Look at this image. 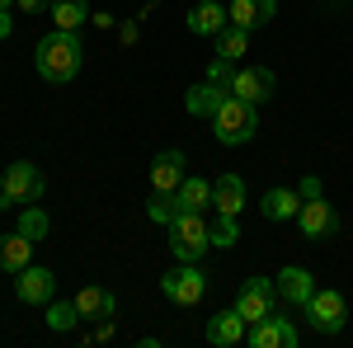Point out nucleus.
<instances>
[{
    "label": "nucleus",
    "instance_id": "obj_33",
    "mask_svg": "<svg viewBox=\"0 0 353 348\" xmlns=\"http://www.w3.org/2000/svg\"><path fill=\"white\" fill-rule=\"evenodd\" d=\"M0 38H10V14L0 10Z\"/></svg>",
    "mask_w": 353,
    "mask_h": 348
},
{
    "label": "nucleus",
    "instance_id": "obj_1",
    "mask_svg": "<svg viewBox=\"0 0 353 348\" xmlns=\"http://www.w3.org/2000/svg\"><path fill=\"white\" fill-rule=\"evenodd\" d=\"M81 61H85V43L81 33H71V28H52L48 38H38V48H33V66H38V76L52 85H66L81 76Z\"/></svg>",
    "mask_w": 353,
    "mask_h": 348
},
{
    "label": "nucleus",
    "instance_id": "obj_31",
    "mask_svg": "<svg viewBox=\"0 0 353 348\" xmlns=\"http://www.w3.org/2000/svg\"><path fill=\"white\" fill-rule=\"evenodd\" d=\"M118 38H123V43L132 48L137 38H141V28H137V19H128V24H118Z\"/></svg>",
    "mask_w": 353,
    "mask_h": 348
},
{
    "label": "nucleus",
    "instance_id": "obj_10",
    "mask_svg": "<svg viewBox=\"0 0 353 348\" xmlns=\"http://www.w3.org/2000/svg\"><path fill=\"white\" fill-rule=\"evenodd\" d=\"M14 292H19V301L24 306H48L57 292V278H52V268H38V264H28L14 273Z\"/></svg>",
    "mask_w": 353,
    "mask_h": 348
},
{
    "label": "nucleus",
    "instance_id": "obj_16",
    "mask_svg": "<svg viewBox=\"0 0 353 348\" xmlns=\"http://www.w3.org/2000/svg\"><path fill=\"white\" fill-rule=\"evenodd\" d=\"M226 24H231V14H226V5H217V0H198L189 10V33H198V38H217Z\"/></svg>",
    "mask_w": 353,
    "mask_h": 348
},
{
    "label": "nucleus",
    "instance_id": "obj_32",
    "mask_svg": "<svg viewBox=\"0 0 353 348\" xmlns=\"http://www.w3.org/2000/svg\"><path fill=\"white\" fill-rule=\"evenodd\" d=\"M14 10H24V14H38V10H52V0H14Z\"/></svg>",
    "mask_w": 353,
    "mask_h": 348
},
{
    "label": "nucleus",
    "instance_id": "obj_21",
    "mask_svg": "<svg viewBox=\"0 0 353 348\" xmlns=\"http://www.w3.org/2000/svg\"><path fill=\"white\" fill-rule=\"evenodd\" d=\"M76 306H81L85 320H104V316L118 311V301H113L109 287H81V292H76Z\"/></svg>",
    "mask_w": 353,
    "mask_h": 348
},
{
    "label": "nucleus",
    "instance_id": "obj_8",
    "mask_svg": "<svg viewBox=\"0 0 353 348\" xmlns=\"http://www.w3.org/2000/svg\"><path fill=\"white\" fill-rule=\"evenodd\" d=\"M231 94L245 99V104H269L273 94H278V76H273L269 66H236Z\"/></svg>",
    "mask_w": 353,
    "mask_h": 348
},
{
    "label": "nucleus",
    "instance_id": "obj_18",
    "mask_svg": "<svg viewBox=\"0 0 353 348\" xmlns=\"http://www.w3.org/2000/svg\"><path fill=\"white\" fill-rule=\"evenodd\" d=\"M212 207H217L221 216H241V207H245V179L241 174L212 179Z\"/></svg>",
    "mask_w": 353,
    "mask_h": 348
},
{
    "label": "nucleus",
    "instance_id": "obj_5",
    "mask_svg": "<svg viewBox=\"0 0 353 348\" xmlns=\"http://www.w3.org/2000/svg\"><path fill=\"white\" fill-rule=\"evenodd\" d=\"M301 311H306V325L316 334H339L349 325V301H344V292H334V287H316V292L306 296Z\"/></svg>",
    "mask_w": 353,
    "mask_h": 348
},
{
    "label": "nucleus",
    "instance_id": "obj_26",
    "mask_svg": "<svg viewBox=\"0 0 353 348\" xmlns=\"http://www.w3.org/2000/svg\"><path fill=\"white\" fill-rule=\"evenodd\" d=\"M146 216H151V221H161V226H170V221L179 216V193H156V188H151Z\"/></svg>",
    "mask_w": 353,
    "mask_h": 348
},
{
    "label": "nucleus",
    "instance_id": "obj_4",
    "mask_svg": "<svg viewBox=\"0 0 353 348\" xmlns=\"http://www.w3.org/2000/svg\"><path fill=\"white\" fill-rule=\"evenodd\" d=\"M43 188H48V179H43L38 165L14 161L5 174H0V212H5V207H28V203H38Z\"/></svg>",
    "mask_w": 353,
    "mask_h": 348
},
{
    "label": "nucleus",
    "instance_id": "obj_30",
    "mask_svg": "<svg viewBox=\"0 0 353 348\" xmlns=\"http://www.w3.org/2000/svg\"><path fill=\"white\" fill-rule=\"evenodd\" d=\"M297 193H301V203H306V198H325V184H321L316 174H306V179L297 184Z\"/></svg>",
    "mask_w": 353,
    "mask_h": 348
},
{
    "label": "nucleus",
    "instance_id": "obj_9",
    "mask_svg": "<svg viewBox=\"0 0 353 348\" xmlns=\"http://www.w3.org/2000/svg\"><path fill=\"white\" fill-rule=\"evenodd\" d=\"M297 226L306 240H330L334 231H339V212H334V203H325V198H306L297 212Z\"/></svg>",
    "mask_w": 353,
    "mask_h": 348
},
{
    "label": "nucleus",
    "instance_id": "obj_20",
    "mask_svg": "<svg viewBox=\"0 0 353 348\" xmlns=\"http://www.w3.org/2000/svg\"><path fill=\"white\" fill-rule=\"evenodd\" d=\"M33 264V240H28L24 231H10V236H0V268L5 273H19V268Z\"/></svg>",
    "mask_w": 353,
    "mask_h": 348
},
{
    "label": "nucleus",
    "instance_id": "obj_6",
    "mask_svg": "<svg viewBox=\"0 0 353 348\" xmlns=\"http://www.w3.org/2000/svg\"><path fill=\"white\" fill-rule=\"evenodd\" d=\"M161 292H165V301H174V306H198L203 292H208V268H198V264L170 268L161 278Z\"/></svg>",
    "mask_w": 353,
    "mask_h": 348
},
{
    "label": "nucleus",
    "instance_id": "obj_15",
    "mask_svg": "<svg viewBox=\"0 0 353 348\" xmlns=\"http://www.w3.org/2000/svg\"><path fill=\"white\" fill-rule=\"evenodd\" d=\"M184 165H189L184 151H161V156L151 161V188H156V193H174V188L184 184V174H189Z\"/></svg>",
    "mask_w": 353,
    "mask_h": 348
},
{
    "label": "nucleus",
    "instance_id": "obj_3",
    "mask_svg": "<svg viewBox=\"0 0 353 348\" xmlns=\"http://www.w3.org/2000/svg\"><path fill=\"white\" fill-rule=\"evenodd\" d=\"M165 231H170V249H174L179 264H198L203 249L212 245V226L203 221V212H179Z\"/></svg>",
    "mask_w": 353,
    "mask_h": 348
},
{
    "label": "nucleus",
    "instance_id": "obj_24",
    "mask_svg": "<svg viewBox=\"0 0 353 348\" xmlns=\"http://www.w3.org/2000/svg\"><path fill=\"white\" fill-rule=\"evenodd\" d=\"M85 316H81V306H76V296H71V301H48V325H52L57 334H71V329H76V325H81Z\"/></svg>",
    "mask_w": 353,
    "mask_h": 348
},
{
    "label": "nucleus",
    "instance_id": "obj_34",
    "mask_svg": "<svg viewBox=\"0 0 353 348\" xmlns=\"http://www.w3.org/2000/svg\"><path fill=\"white\" fill-rule=\"evenodd\" d=\"M0 10H14V0H0Z\"/></svg>",
    "mask_w": 353,
    "mask_h": 348
},
{
    "label": "nucleus",
    "instance_id": "obj_29",
    "mask_svg": "<svg viewBox=\"0 0 353 348\" xmlns=\"http://www.w3.org/2000/svg\"><path fill=\"white\" fill-rule=\"evenodd\" d=\"M208 76H212V81H221L226 90H231V76H236V61H226V57H217V61L208 66Z\"/></svg>",
    "mask_w": 353,
    "mask_h": 348
},
{
    "label": "nucleus",
    "instance_id": "obj_11",
    "mask_svg": "<svg viewBox=\"0 0 353 348\" xmlns=\"http://www.w3.org/2000/svg\"><path fill=\"white\" fill-rule=\"evenodd\" d=\"M245 344H250V348H297V329L273 311V316H264L259 325H250Z\"/></svg>",
    "mask_w": 353,
    "mask_h": 348
},
{
    "label": "nucleus",
    "instance_id": "obj_17",
    "mask_svg": "<svg viewBox=\"0 0 353 348\" xmlns=\"http://www.w3.org/2000/svg\"><path fill=\"white\" fill-rule=\"evenodd\" d=\"M316 292V278L301 264H288L278 273V301H292V306H306V296Z\"/></svg>",
    "mask_w": 353,
    "mask_h": 348
},
{
    "label": "nucleus",
    "instance_id": "obj_23",
    "mask_svg": "<svg viewBox=\"0 0 353 348\" xmlns=\"http://www.w3.org/2000/svg\"><path fill=\"white\" fill-rule=\"evenodd\" d=\"M90 19V0H52V28H76Z\"/></svg>",
    "mask_w": 353,
    "mask_h": 348
},
{
    "label": "nucleus",
    "instance_id": "obj_2",
    "mask_svg": "<svg viewBox=\"0 0 353 348\" xmlns=\"http://www.w3.org/2000/svg\"><path fill=\"white\" fill-rule=\"evenodd\" d=\"M212 132H217L221 146H245V141H254L259 132V104H245V99H226V104L212 113Z\"/></svg>",
    "mask_w": 353,
    "mask_h": 348
},
{
    "label": "nucleus",
    "instance_id": "obj_28",
    "mask_svg": "<svg viewBox=\"0 0 353 348\" xmlns=\"http://www.w3.org/2000/svg\"><path fill=\"white\" fill-rule=\"evenodd\" d=\"M236 240H241V216H221L217 212V221H212V245L226 249V245H236Z\"/></svg>",
    "mask_w": 353,
    "mask_h": 348
},
{
    "label": "nucleus",
    "instance_id": "obj_14",
    "mask_svg": "<svg viewBox=\"0 0 353 348\" xmlns=\"http://www.w3.org/2000/svg\"><path fill=\"white\" fill-rule=\"evenodd\" d=\"M245 334H250V325H245V316L236 306H231V311H217V316L208 320V344H217V348L245 344Z\"/></svg>",
    "mask_w": 353,
    "mask_h": 348
},
{
    "label": "nucleus",
    "instance_id": "obj_22",
    "mask_svg": "<svg viewBox=\"0 0 353 348\" xmlns=\"http://www.w3.org/2000/svg\"><path fill=\"white\" fill-rule=\"evenodd\" d=\"M179 193V212H208L212 207V184L208 179H189L184 174V184L174 188Z\"/></svg>",
    "mask_w": 353,
    "mask_h": 348
},
{
    "label": "nucleus",
    "instance_id": "obj_12",
    "mask_svg": "<svg viewBox=\"0 0 353 348\" xmlns=\"http://www.w3.org/2000/svg\"><path fill=\"white\" fill-rule=\"evenodd\" d=\"M226 99H231V90H226L221 81H212V76H208V81H198L189 94H184V108H189L193 118H212V113H217Z\"/></svg>",
    "mask_w": 353,
    "mask_h": 348
},
{
    "label": "nucleus",
    "instance_id": "obj_19",
    "mask_svg": "<svg viewBox=\"0 0 353 348\" xmlns=\"http://www.w3.org/2000/svg\"><path fill=\"white\" fill-rule=\"evenodd\" d=\"M259 212L269 216V221H297L301 193H297V188H269V193H264V203H259Z\"/></svg>",
    "mask_w": 353,
    "mask_h": 348
},
{
    "label": "nucleus",
    "instance_id": "obj_25",
    "mask_svg": "<svg viewBox=\"0 0 353 348\" xmlns=\"http://www.w3.org/2000/svg\"><path fill=\"white\" fill-rule=\"evenodd\" d=\"M250 52V33L245 28H236V24H226L217 33V57H226V61H241V57Z\"/></svg>",
    "mask_w": 353,
    "mask_h": 348
},
{
    "label": "nucleus",
    "instance_id": "obj_7",
    "mask_svg": "<svg viewBox=\"0 0 353 348\" xmlns=\"http://www.w3.org/2000/svg\"><path fill=\"white\" fill-rule=\"evenodd\" d=\"M236 311L245 316V325H259L264 316L278 311V283L273 278H245L241 296H236Z\"/></svg>",
    "mask_w": 353,
    "mask_h": 348
},
{
    "label": "nucleus",
    "instance_id": "obj_13",
    "mask_svg": "<svg viewBox=\"0 0 353 348\" xmlns=\"http://www.w3.org/2000/svg\"><path fill=\"white\" fill-rule=\"evenodd\" d=\"M226 14H231V24H236V28L254 33V28L273 24V14H278V0H231V5H226Z\"/></svg>",
    "mask_w": 353,
    "mask_h": 348
},
{
    "label": "nucleus",
    "instance_id": "obj_27",
    "mask_svg": "<svg viewBox=\"0 0 353 348\" xmlns=\"http://www.w3.org/2000/svg\"><path fill=\"white\" fill-rule=\"evenodd\" d=\"M19 231H24L28 240H43V236H48V212H43V207H33V203L19 207Z\"/></svg>",
    "mask_w": 353,
    "mask_h": 348
}]
</instances>
